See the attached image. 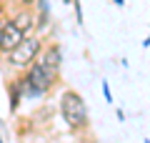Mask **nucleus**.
Wrapping results in <instances>:
<instances>
[{"mask_svg": "<svg viewBox=\"0 0 150 143\" xmlns=\"http://www.w3.org/2000/svg\"><path fill=\"white\" fill-rule=\"evenodd\" d=\"M143 48H150V35H148V38L143 40Z\"/></svg>", "mask_w": 150, "mask_h": 143, "instance_id": "ddd939ff", "label": "nucleus"}, {"mask_svg": "<svg viewBox=\"0 0 150 143\" xmlns=\"http://www.w3.org/2000/svg\"><path fill=\"white\" fill-rule=\"evenodd\" d=\"M60 113H63V121L68 123L70 131H85L88 123H90L88 106L83 101V95L75 93V90H65L60 95Z\"/></svg>", "mask_w": 150, "mask_h": 143, "instance_id": "f03ea898", "label": "nucleus"}, {"mask_svg": "<svg viewBox=\"0 0 150 143\" xmlns=\"http://www.w3.org/2000/svg\"><path fill=\"white\" fill-rule=\"evenodd\" d=\"M100 88H103V95H105V101H108V103H112V93H110V85H108V80H103Z\"/></svg>", "mask_w": 150, "mask_h": 143, "instance_id": "1a4fd4ad", "label": "nucleus"}, {"mask_svg": "<svg viewBox=\"0 0 150 143\" xmlns=\"http://www.w3.org/2000/svg\"><path fill=\"white\" fill-rule=\"evenodd\" d=\"M40 55H43V38L33 33V35H25L20 40V45H15L10 53H5L3 58H5V63L13 65V68H25L28 70Z\"/></svg>", "mask_w": 150, "mask_h": 143, "instance_id": "7ed1b4c3", "label": "nucleus"}, {"mask_svg": "<svg viewBox=\"0 0 150 143\" xmlns=\"http://www.w3.org/2000/svg\"><path fill=\"white\" fill-rule=\"evenodd\" d=\"M73 10H75V20H78V25H83V23H85V18H83V5H80V0H75V3H73Z\"/></svg>", "mask_w": 150, "mask_h": 143, "instance_id": "6e6552de", "label": "nucleus"}, {"mask_svg": "<svg viewBox=\"0 0 150 143\" xmlns=\"http://www.w3.org/2000/svg\"><path fill=\"white\" fill-rule=\"evenodd\" d=\"M115 116H118V121H125V111H123V108H118V111H115Z\"/></svg>", "mask_w": 150, "mask_h": 143, "instance_id": "9d476101", "label": "nucleus"}, {"mask_svg": "<svg viewBox=\"0 0 150 143\" xmlns=\"http://www.w3.org/2000/svg\"><path fill=\"white\" fill-rule=\"evenodd\" d=\"M58 73H60V70L53 68V65H50L48 60L40 55V58H38L35 63L25 70V75H23V78H18V80H20V85H23L25 98H43V95L55 85Z\"/></svg>", "mask_w": 150, "mask_h": 143, "instance_id": "f257e3e1", "label": "nucleus"}, {"mask_svg": "<svg viewBox=\"0 0 150 143\" xmlns=\"http://www.w3.org/2000/svg\"><path fill=\"white\" fill-rule=\"evenodd\" d=\"M13 23H15L18 28H20L25 35H33L35 33V28H38V18H35V13L30 10V8H23V10H18L15 15L10 18Z\"/></svg>", "mask_w": 150, "mask_h": 143, "instance_id": "39448f33", "label": "nucleus"}, {"mask_svg": "<svg viewBox=\"0 0 150 143\" xmlns=\"http://www.w3.org/2000/svg\"><path fill=\"white\" fill-rule=\"evenodd\" d=\"M23 38H25V33H23L13 20L3 18V23H0V50H3V55L10 53L15 45H20Z\"/></svg>", "mask_w": 150, "mask_h": 143, "instance_id": "20e7f679", "label": "nucleus"}, {"mask_svg": "<svg viewBox=\"0 0 150 143\" xmlns=\"http://www.w3.org/2000/svg\"><path fill=\"white\" fill-rule=\"evenodd\" d=\"M112 5H118V8H125V0H112Z\"/></svg>", "mask_w": 150, "mask_h": 143, "instance_id": "9b49d317", "label": "nucleus"}, {"mask_svg": "<svg viewBox=\"0 0 150 143\" xmlns=\"http://www.w3.org/2000/svg\"><path fill=\"white\" fill-rule=\"evenodd\" d=\"M8 98H10V113H15L18 106H20V101L25 98L20 80H13V83H8Z\"/></svg>", "mask_w": 150, "mask_h": 143, "instance_id": "423d86ee", "label": "nucleus"}, {"mask_svg": "<svg viewBox=\"0 0 150 143\" xmlns=\"http://www.w3.org/2000/svg\"><path fill=\"white\" fill-rule=\"evenodd\" d=\"M20 3H23V8H30L33 3H35V0H20Z\"/></svg>", "mask_w": 150, "mask_h": 143, "instance_id": "f8f14e48", "label": "nucleus"}, {"mask_svg": "<svg viewBox=\"0 0 150 143\" xmlns=\"http://www.w3.org/2000/svg\"><path fill=\"white\" fill-rule=\"evenodd\" d=\"M145 143H150V141H145Z\"/></svg>", "mask_w": 150, "mask_h": 143, "instance_id": "2eb2a0df", "label": "nucleus"}, {"mask_svg": "<svg viewBox=\"0 0 150 143\" xmlns=\"http://www.w3.org/2000/svg\"><path fill=\"white\" fill-rule=\"evenodd\" d=\"M43 58L48 60L53 68H58V70H60V65H63V48H60L58 43H53L50 48H45V50H43Z\"/></svg>", "mask_w": 150, "mask_h": 143, "instance_id": "0eeeda50", "label": "nucleus"}, {"mask_svg": "<svg viewBox=\"0 0 150 143\" xmlns=\"http://www.w3.org/2000/svg\"><path fill=\"white\" fill-rule=\"evenodd\" d=\"M63 3H65V5H73V3H75V0H63Z\"/></svg>", "mask_w": 150, "mask_h": 143, "instance_id": "4468645a", "label": "nucleus"}]
</instances>
